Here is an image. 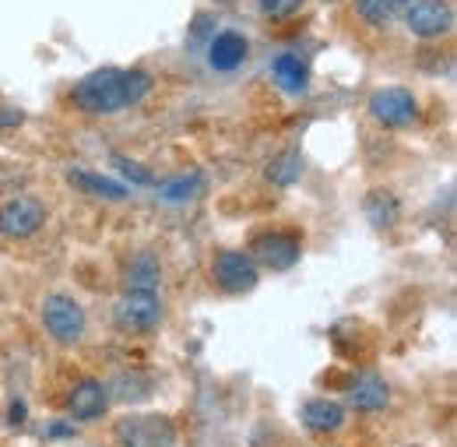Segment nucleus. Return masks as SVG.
<instances>
[{
	"instance_id": "1",
	"label": "nucleus",
	"mask_w": 457,
	"mask_h": 447,
	"mask_svg": "<svg viewBox=\"0 0 457 447\" xmlns=\"http://www.w3.org/2000/svg\"><path fill=\"white\" fill-rule=\"evenodd\" d=\"M152 92V78L145 71H120V67H99L88 78L74 85V106L92 116L137 106Z\"/></svg>"
},
{
	"instance_id": "2",
	"label": "nucleus",
	"mask_w": 457,
	"mask_h": 447,
	"mask_svg": "<svg viewBox=\"0 0 457 447\" xmlns=\"http://www.w3.org/2000/svg\"><path fill=\"white\" fill-rule=\"evenodd\" d=\"M162 321V303L155 289H127L113 307V325L123 335H145L155 332Z\"/></svg>"
},
{
	"instance_id": "3",
	"label": "nucleus",
	"mask_w": 457,
	"mask_h": 447,
	"mask_svg": "<svg viewBox=\"0 0 457 447\" xmlns=\"http://www.w3.org/2000/svg\"><path fill=\"white\" fill-rule=\"evenodd\" d=\"M116 444L120 447H172L176 430L170 416H127L116 423Z\"/></svg>"
},
{
	"instance_id": "4",
	"label": "nucleus",
	"mask_w": 457,
	"mask_h": 447,
	"mask_svg": "<svg viewBox=\"0 0 457 447\" xmlns=\"http://www.w3.org/2000/svg\"><path fill=\"white\" fill-rule=\"evenodd\" d=\"M43 223H46V208L32 194H18L0 205V232L7 240H29L43 229Z\"/></svg>"
},
{
	"instance_id": "5",
	"label": "nucleus",
	"mask_w": 457,
	"mask_h": 447,
	"mask_svg": "<svg viewBox=\"0 0 457 447\" xmlns=\"http://www.w3.org/2000/svg\"><path fill=\"white\" fill-rule=\"evenodd\" d=\"M43 325H46V332L57 338L60 345H74V342H81L85 338V310H81V303H74L71 296H46V303H43Z\"/></svg>"
},
{
	"instance_id": "6",
	"label": "nucleus",
	"mask_w": 457,
	"mask_h": 447,
	"mask_svg": "<svg viewBox=\"0 0 457 447\" xmlns=\"http://www.w3.org/2000/svg\"><path fill=\"white\" fill-rule=\"evenodd\" d=\"M212 275H215V285L226 289V292H250L261 272H257V261L243 250H222L215 254V265H212Z\"/></svg>"
},
{
	"instance_id": "7",
	"label": "nucleus",
	"mask_w": 457,
	"mask_h": 447,
	"mask_svg": "<svg viewBox=\"0 0 457 447\" xmlns=\"http://www.w3.org/2000/svg\"><path fill=\"white\" fill-rule=\"evenodd\" d=\"M370 116H373L377 123H384V127H408V123H415V116H419V103L411 99L408 89L391 85V89L373 92V99H370Z\"/></svg>"
},
{
	"instance_id": "8",
	"label": "nucleus",
	"mask_w": 457,
	"mask_h": 447,
	"mask_svg": "<svg viewBox=\"0 0 457 447\" xmlns=\"http://www.w3.org/2000/svg\"><path fill=\"white\" fill-rule=\"evenodd\" d=\"M454 25V11L447 0H415L408 7V29L419 39H440Z\"/></svg>"
},
{
	"instance_id": "9",
	"label": "nucleus",
	"mask_w": 457,
	"mask_h": 447,
	"mask_svg": "<svg viewBox=\"0 0 457 447\" xmlns=\"http://www.w3.org/2000/svg\"><path fill=\"white\" fill-rule=\"evenodd\" d=\"M299 250H303L299 240L288 232H268L253 243V257H261V265L271 272H288L299 261Z\"/></svg>"
},
{
	"instance_id": "10",
	"label": "nucleus",
	"mask_w": 457,
	"mask_h": 447,
	"mask_svg": "<svg viewBox=\"0 0 457 447\" xmlns=\"http://www.w3.org/2000/svg\"><path fill=\"white\" fill-rule=\"evenodd\" d=\"M106 405H110V394L106 388L99 384V381H81L71 398H67V409H71V416L78 419V423H88V419H99L103 412H106Z\"/></svg>"
},
{
	"instance_id": "11",
	"label": "nucleus",
	"mask_w": 457,
	"mask_h": 447,
	"mask_svg": "<svg viewBox=\"0 0 457 447\" xmlns=\"http://www.w3.org/2000/svg\"><path fill=\"white\" fill-rule=\"evenodd\" d=\"M250 54V46H246V39L239 36V32H222V36H215L212 39V46H208V63L215 67V71H236V67H243V60Z\"/></svg>"
},
{
	"instance_id": "12",
	"label": "nucleus",
	"mask_w": 457,
	"mask_h": 447,
	"mask_svg": "<svg viewBox=\"0 0 457 447\" xmlns=\"http://www.w3.org/2000/svg\"><path fill=\"white\" fill-rule=\"evenodd\" d=\"M342 423L345 409L331 398H310L303 405V426L313 434H335V430H342Z\"/></svg>"
},
{
	"instance_id": "13",
	"label": "nucleus",
	"mask_w": 457,
	"mask_h": 447,
	"mask_svg": "<svg viewBox=\"0 0 457 447\" xmlns=\"http://www.w3.org/2000/svg\"><path fill=\"white\" fill-rule=\"evenodd\" d=\"M387 401H391V392L377 374H362L348 388V405L355 412H380V409H387Z\"/></svg>"
},
{
	"instance_id": "14",
	"label": "nucleus",
	"mask_w": 457,
	"mask_h": 447,
	"mask_svg": "<svg viewBox=\"0 0 457 447\" xmlns=\"http://www.w3.org/2000/svg\"><path fill=\"white\" fill-rule=\"evenodd\" d=\"M271 74H275V81L286 89L288 96H299V92H306V81H310V67H306V60L295 54H282L275 56V63H271Z\"/></svg>"
},
{
	"instance_id": "15",
	"label": "nucleus",
	"mask_w": 457,
	"mask_h": 447,
	"mask_svg": "<svg viewBox=\"0 0 457 447\" xmlns=\"http://www.w3.org/2000/svg\"><path fill=\"white\" fill-rule=\"evenodd\" d=\"M67 180L74 187H81L85 194H96V198H106V201H123L127 198V187L123 183H116L110 176H103V173H92V169H71Z\"/></svg>"
},
{
	"instance_id": "16",
	"label": "nucleus",
	"mask_w": 457,
	"mask_h": 447,
	"mask_svg": "<svg viewBox=\"0 0 457 447\" xmlns=\"http://www.w3.org/2000/svg\"><path fill=\"white\" fill-rule=\"evenodd\" d=\"M366 219L377 225V229H391V225L401 219V208H398V201H395V194L373 190V194L366 198Z\"/></svg>"
},
{
	"instance_id": "17",
	"label": "nucleus",
	"mask_w": 457,
	"mask_h": 447,
	"mask_svg": "<svg viewBox=\"0 0 457 447\" xmlns=\"http://www.w3.org/2000/svg\"><path fill=\"white\" fill-rule=\"evenodd\" d=\"M159 275H162L159 257L137 254V257L130 261V268H127V289H155V285H159Z\"/></svg>"
},
{
	"instance_id": "18",
	"label": "nucleus",
	"mask_w": 457,
	"mask_h": 447,
	"mask_svg": "<svg viewBox=\"0 0 457 447\" xmlns=\"http://www.w3.org/2000/svg\"><path fill=\"white\" fill-rule=\"evenodd\" d=\"M197 190H201L197 173H179V176H172V180H162V183H159V198H162V201H170V205H183V201H190Z\"/></svg>"
},
{
	"instance_id": "19",
	"label": "nucleus",
	"mask_w": 457,
	"mask_h": 447,
	"mask_svg": "<svg viewBox=\"0 0 457 447\" xmlns=\"http://www.w3.org/2000/svg\"><path fill=\"white\" fill-rule=\"evenodd\" d=\"M404 4H408V0H359L355 7H359V14H362L370 25H391L395 14H398Z\"/></svg>"
},
{
	"instance_id": "20",
	"label": "nucleus",
	"mask_w": 457,
	"mask_h": 447,
	"mask_svg": "<svg viewBox=\"0 0 457 447\" xmlns=\"http://www.w3.org/2000/svg\"><path fill=\"white\" fill-rule=\"evenodd\" d=\"M295 176H299V156L295 152H286V156L271 159V166H268V180L271 183L288 187V183H295Z\"/></svg>"
},
{
	"instance_id": "21",
	"label": "nucleus",
	"mask_w": 457,
	"mask_h": 447,
	"mask_svg": "<svg viewBox=\"0 0 457 447\" xmlns=\"http://www.w3.org/2000/svg\"><path fill=\"white\" fill-rule=\"evenodd\" d=\"M303 4H306V0H257V11H261L264 18H271V21H282V18L299 14Z\"/></svg>"
},
{
	"instance_id": "22",
	"label": "nucleus",
	"mask_w": 457,
	"mask_h": 447,
	"mask_svg": "<svg viewBox=\"0 0 457 447\" xmlns=\"http://www.w3.org/2000/svg\"><path fill=\"white\" fill-rule=\"evenodd\" d=\"M113 166L123 169L127 180H134V183H141V187H152V183H155V176H152L148 169L137 166V163H130V159H123V156H113Z\"/></svg>"
},
{
	"instance_id": "23",
	"label": "nucleus",
	"mask_w": 457,
	"mask_h": 447,
	"mask_svg": "<svg viewBox=\"0 0 457 447\" xmlns=\"http://www.w3.org/2000/svg\"><path fill=\"white\" fill-rule=\"evenodd\" d=\"M21 120H25L21 110H0V127H18Z\"/></svg>"
},
{
	"instance_id": "24",
	"label": "nucleus",
	"mask_w": 457,
	"mask_h": 447,
	"mask_svg": "<svg viewBox=\"0 0 457 447\" xmlns=\"http://www.w3.org/2000/svg\"><path fill=\"white\" fill-rule=\"evenodd\" d=\"M25 416H29L25 401H14V405H11V423H14V426H21V423H25Z\"/></svg>"
},
{
	"instance_id": "25",
	"label": "nucleus",
	"mask_w": 457,
	"mask_h": 447,
	"mask_svg": "<svg viewBox=\"0 0 457 447\" xmlns=\"http://www.w3.org/2000/svg\"><path fill=\"white\" fill-rule=\"evenodd\" d=\"M78 426H67V423H54V430H50V437H71Z\"/></svg>"
},
{
	"instance_id": "26",
	"label": "nucleus",
	"mask_w": 457,
	"mask_h": 447,
	"mask_svg": "<svg viewBox=\"0 0 457 447\" xmlns=\"http://www.w3.org/2000/svg\"><path fill=\"white\" fill-rule=\"evenodd\" d=\"M328 4H335V0H328Z\"/></svg>"
}]
</instances>
